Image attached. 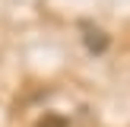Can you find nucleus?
<instances>
[{
	"label": "nucleus",
	"instance_id": "f257e3e1",
	"mask_svg": "<svg viewBox=\"0 0 130 127\" xmlns=\"http://www.w3.org/2000/svg\"><path fill=\"white\" fill-rule=\"evenodd\" d=\"M79 32H83V44H86L89 54H105L108 51L111 38H108L105 29H99V25H92V22H79Z\"/></svg>",
	"mask_w": 130,
	"mask_h": 127
},
{
	"label": "nucleus",
	"instance_id": "f03ea898",
	"mask_svg": "<svg viewBox=\"0 0 130 127\" xmlns=\"http://www.w3.org/2000/svg\"><path fill=\"white\" fill-rule=\"evenodd\" d=\"M38 127H67V118H60V114H44V118L38 121Z\"/></svg>",
	"mask_w": 130,
	"mask_h": 127
}]
</instances>
